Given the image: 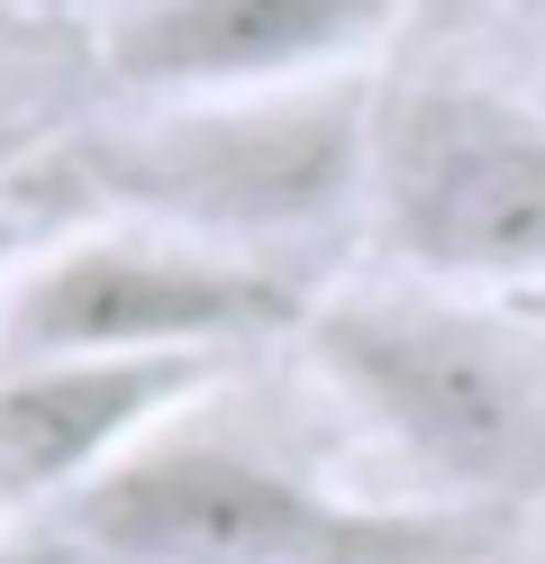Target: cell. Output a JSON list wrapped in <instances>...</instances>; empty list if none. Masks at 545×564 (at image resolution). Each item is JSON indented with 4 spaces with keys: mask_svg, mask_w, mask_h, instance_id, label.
<instances>
[{
    "mask_svg": "<svg viewBox=\"0 0 545 564\" xmlns=\"http://www.w3.org/2000/svg\"><path fill=\"white\" fill-rule=\"evenodd\" d=\"M36 10H55V0H36Z\"/></svg>",
    "mask_w": 545,
    "mask_h": 564,
    "instance_id": "10",
    "label": "cell"
},
{
    "mask_svg": "<svg viewBox=\"0 0 545 564\" xmlns=\"http://www.w3.org/2000/svg\"><path fill=\"white\" fill-rule=\"evenodd\" d=\"M482 510L355 501L192 401L137 455L19 528V564H472Z\"/></svg>",
    "mask_w": 545,
    "mask_h": 564,
    "instance_id": "1",
    "label": "cell"
},
{
    "mask_svg": "<svg viewBox=\"0 0 545 564\" xmlns=\"http://www.w3.org/2000/svg\"><path fill=\"white\" fill-rule=\"evenodd\" d=\"M10 282H19V246H10V228H0V319H10Z\"/></svg>",
    "mask_w": 545,
    "mask_h": 564,
    "instance_id": "8",
    "label": "cell"
},
{
    "mask_svg": "<svg viewBox=\"0 0 545 564\" xmlns=\"http://www.w3.org/2000/svg\"><path fill=\"white\" fill-rule=\"evenodd\" d=\"M363 219L410 282L491 292V301L536 292L545 282V110L455 74L373 91Z\"/></svg>",
    "mask_w": 545,
    "mask_h": 564,
    "instance_id": "4",
    "label": "cell"
},
{
    "mask_svg": "<svg viewBox=\"0 0 545 564\" xmlns=\"http://www.w3.org/2000/svg\"><path fill=\"white\" fill-rule=\"evenodd\" d=\"M400 28V0H128L100 74L128 100H218L337 83Z\"/></svg>",
    "mask_w": 545,
    "mask_h": 564,
    "instance_id": "6",
    "label": "cell"
},
{
    "mask_svg": "<svg viewBox=\"0 0 545 564\" xmlns=\"http://www.w3.org/2000/svg\"><path fill=\"white\" fill-rule=\"evenodd\" d=\"M55 173L100 219H145L228 256L282 264L291 246L346 228L373 173V91L355 74L218 100H137L128 119L73 137Z\"/></svg>",
    "mask_w": 545,
    "mask_h": 564,
    "instance_id": "2",
    "label": "cell"
},
{
    "mask_svg": "<svg viewBox=\"0 0 545 564\" xmlns=\"http://www.w3.org/2000/svg\"><path fill=\"white\" fill-rule=\"evenodd\" d=\"M519 310H527V319L545 328V282H536V292H519Z\"/></svg>",
    "mask_w": 545,
    "mask_h": 564,
    "instance_id": "9",
    "label": "cell"
},
{
    "mask_svg": "<svg viewBox=\"0 0 545 564\" xmlns=\"http://www.w3.org/2000/svg\"><path fill=\"white\" fill-rule=\"evenodd\" d=\"M228 356H28L0 365V519L73 501L119 455L218 392Z\"/></svg>",
    "mask_w": 545,
    "mask_h": 564,
    "instance_id": "7",
    "label": "cell"
},
{
    "mask_svg": "<svg viewBox=\"0 0 545 564\" xmlns=\"http://www.w3.org/2000/svg\"><path fill=\"white\" fill-rule=\"evenodd\" d=\"M309 319L282 264L228 246L145 228V219H83L55 246L19 256L0 365L28 356H237L246 337Z\"/></svg>",
    "mask_w": 545,
    "mask_h": 564,
    "instance_id": "5",
    "label": "cell"
},
{
    "mask_svg": "<svg viewBox=\"0 0 545 564\" xmlns=\"http://www.w3.org/2000/svg\"><path fill=\"white\" fill-rule=\"evenodd\" d=\"M309 356L410 482L446 510L545 491V328L491 292H337L309 310Z\"/></svg>",
    "mask_w": 545,
    "mask_h": 564,
    "instance_id": "3",
    "label": "cell"
}]
</instances>
